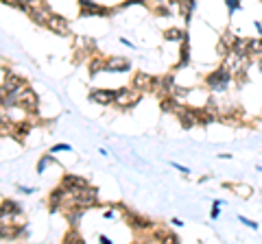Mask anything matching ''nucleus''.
Here are the masks:
<instances>
[{
	"instance_id": "nucleus-1",
	"label": "nucleus",
	"mask_w": 262,
	"mask_h": 244,
	"mask_svg": "<svg viewBox=\"0 0 262 244\" xmlns=\"http://www.w3.org/2000/svg\"><path fill=\"white\" fill-rule=\"evenodd\" d=\"M232 78H234V74L225 68V65H223V68L210 72V74L206 76V85H208V88L212 90V92H225L227 85L232 83Z\"/></svg>"
},
{
	"instance_id": "nucleus-2",
	"label": "nucleus",
	"mask_w": 262,
	"mask_h": 244,
	"mask_svg": "<svg viewBox=\"0 0 262 244\" xmlns=\"http://www.w3.org/2000/svg\"><path fill=\"white\" fill-rule=\"evenodd\" d=\"M140 98H142V92H138L136 88H122L114 94V105L118 109H131L140 103Z\"/></svg>"
},
{
	"instance_id": "nucleus-3",
	"label": "nucleus",
	"mask_w": 262,
	"mask_h": 244,
	"mask_svg": "<svg viewBox=\"0 0 262 244\" xmlns=\"http://www.w3.org/2000/svg\"><path fill=\"white\" fill-rule=\"evenodd\" d=\"M75 201H77V205L83 209L94 207V205H98V190L92 186H83L81 190L75 192Z\"/></svg>"
},
{
	"instance_id": "nucleus-4",
	"label": "nucleus",
	"mask_w": 262,
	"mask_h": 244,
	"mask_svg": "<svg viewBox=\"0 0 262 244\" xmlns=\"http://www.w3.org/2000/svg\"><path fill=\"white\" fill-rule=\"evenodd\" d=\"M20 109L26 111V114H37V109H39V96L31 88H26V90L20 92Z\"/></svg>"
},
{
	"instance_id": "nucleus-5",
	"label": "nucleus",
	"mask_w": 262,
	"mask_h": 244,
	"mask_svg": "<svg viewBox=\"0 0 262 244\" xmlns=\"http://www.w3.org/2000/svg\"><path fill=\"white\" fill-rule=\"evenodd\" d=\"M120 207H122V205H120ZM122 212H124V218H127L129 227H131V229H136V231H151V229L155 227L149 218H144V216L136 214V212H129L127 207H122Z\"/></svg>"
},
{
	"instance_id": "nucleus-6",
	"label": "nucleus",
	"mask_w": 262,
	"mask_h": 244,
	"mask_svg": "<svg viewBox=\"0 0 262 244\" xmlns=\"http://www.w3.org/2000/svg\"><path fill=\"white\" fill-rule=\"evenodd\" d=\"M177 118H179V124L183 129H192L196 124H201L199 122V109H192V107H188V105H181V109L177 111Z\"/></svg>"
},
{
	"instance_id": "nucleus-7",
	"label": "nucleus",
	"mask_w": 262,
	"mask_h": 244,
	"mask_svg": "<svg viewBox=\"0 0 262 244\" xmlns=\"http://www.w3.org/2000/svg\"><path fill=\"white\" fill-rule=\"evenodd\" d=\"M46 29L50 33H55V35H61V37H68L70 35V24L68 20L63 16H57V13H52L48 18V22H46Z\"/></svg>"
},
{
	"instance_id": "nucleus-8",
	"label": "nucleus",
	"mask_w": 262,
	"mask_h": 244,
	"mask_svg": "<svg viewBox=\"0 0 262 244\" xmlns=\"http://www.w3.org/2000/svg\"><path fill=\"white\" fill-rule=\"evenodd\" d=\"M26 88H29V83H26L22 76H18L16 72H7L5 83H3V90H5V92H11V94H20V92L26 90Z\"/></svg>"
},
{
	"instance_id": "nucleus-9",
	"label": "nucleus",
	"mask_w": 262,
	"mask_h": 244,
	"mask_svg": "<svg viewBox=\"0 0 262 244\" xmlns=\"http://www.w3.org/2000/svg\"><path fill=\"white\" fill-rule=\"evenodd\" d=\"M153 83H155V76L147 74V72H136L134 81H131V88H136L138 92H153Z\"/></svg>"
},
{
	"instance_id": "nucleus-10",
	"label": "nucleus",
	"mask_w": 262,
	"mask_h": 244,
	"mask_svg": "<svg viewBox=\"0 0 262 244\" xmlns=\"http://www.w3.org/2000/svg\"><path fill=\"white\" fill-rule=\"evenodd\" d=\"M79 16H81V18H92V16L109 18V16H111V9H107V7H101V5H96V3H92V5L81 7V9H79Z\"/></svg>"
},
{
	"instance_id": "nucleus-11",
	"label": "nucleus",
	"mask_w": 262,
	"mask_h": 244,
	"mask_svg": "<svg viewBox=\"0 0 262 244\" xmlns=\"http://www.w3.org/2000/svg\"><path fill=\"white\" fill-rule=\"evenodd\" d=\"M26 229L24 225H16V222H9V225H0V240H16L20 235H24Z\"/></svg>"
},
{
	"instance_id": "nucleus-12",
	"label": "nucleus",
	"mask_w": 262,
	"mask_h": 244,
	"mask_svg": "<svg viewBox=\"0 0 262 244\" xmlns=\"http://www.w3.org/2000/svg\"><path fill=\"white\" fill-rule=\"evenodd\" d=\"M105 70L107 72H127V70H131V63H129V59H124V57H109V59H105Z\"/></svg>"
},
{
	"instance_id": "nucleus-13",
	"label": "nucleus",
	"mask_w": 262,
	"mask_h": 244,
	"mask_svg": "<svg viewBox=\"0 0 262 244\" xmlns=\"http://www.w3.org/2000/svg\"><path fill=\"white\" fill-rule=\"evenodd\" d=\"M114 94L111 90H92L90 92V103L96 105H114Z\"/></svg>"
},
{
	"instance_id": "nucleus-14",
	"label": "nucleus",
	"mask_w": 262,
	"mask_h": 244,
	"mask_svg": "<svg viewBox=\"0 0 262 244\" xmlns=\"http://www.w3.org/2000/svg\"><path fill=\"white\" fill-rule=\"evenodd\" d=\"M75 48H77L75 61H81L85 52H92V50H94V42H92L90 37H75Z\"/></svg>"
},
{
	"instance_id": "nucleus-15",
	"label": "nucleus",
	"mask_w": 262,
	"mask_h": 244,
	"mask_svg": "<svg viewBox=\"0 0 262 244\" xmlns=\"http://www.w3.org/2000/svg\"><path fill=\"white\" fill-rule=\"evenodd\" d=\"M61 186L68 190V192H77V190H81L83 186H88V181H85L83 177H79V175H63Z\"/></svg>"
},
{
	"instance_id": "nucleus-16",
	"label": "nucleus",
	"mask_w": 262,
	"mask_h": 244,
	"mask_svg": "<svg viewBox=\"0 0 262 244\" xmlns=\"http://www.w3.org/2000/svg\"><path fill=\"white\" fill-rule=\"evenodd\" d=\"M66 192H68V190H66L63 186H59L57 190H52V192H50V196H48V205H50V212H52V214L59 212V207H61V201H63Z\"/></svg>"
},
{
	"instance_id": "nucleus-17",
	"label": "nucleus",
	"mask_w": 262,
	"mask_h": 244,
	"mask_svg": "<svg viewBox=\"0 0 262 244\" xmlns=\"http://www.w3.org/2000/svg\"><path fill=\"white\" fill-rule=\"evenodd\" d=\"M29 16H31V20H33V22H35V24H39V26H46V22H48V18L52 16V11L48 9V5H46V7H42V9L31 11Z\"/></svg>"
},
{
	"instance_id": "nucleus-18",
	"label": "nucleus",
	"mask_w": 262,
	"mask_h": 244,
	"mask_svg": "<svg viewBox=\"0 0 262 244\" xmlns=\"http://www.w3.org/2000/svg\"><path fill=\"white\" fill-rule=\"evenodd\" d=\"M83 212L85 209L83 207H70V209H66V218H68V222H70V227H77L79 222H81V218H83Z\"/></svg>"
},
{
	"instance_id": "nucleus-19",
	"label": "nucleus",
	"mask_w": 262,
	"mask_h": 244,
	"mask_svg": "<svg viewBox=\"0 0 262 244\" xmlns=\"http://www.w3.org/2000/svg\"><path fill=\"white\" fill-rule=\"evenodd\" d=\"M29 131H31V124H26V122H16L13 124V131H11V137H16L18 142H22L26 135H29Z\"/></svg>"
},
{
	"instance_id": "nucleus-20",
	"label": "nucleus",
	"mask_w": 262,
	"mask_h": 244,
	"mask_svg": "<svg viewBox=\"0 0 262 244\" xmlns=\"http://www.w3.org/2000/svg\"><path fill=\"white\" fill-rule=\"evenodd\" d=\"M177 5H179V13L186 18V22H190V16H192V11H194L196 0H179Z\"/></svg>"
},
{
	"instance_id": "nucleus-21",
	"label": "nucleus",
	"mask_w": 262,
	"mask_h": 244,
	"mask_svg": "<svg viewBox=\"0 0 262 244\" xmlns=\"http://www.w3.org/2000/svg\"><path fill=\"white\" fill-rule=\"evenodd\" d=\"M153 235H155V240H164V242H179L177 240V235L175 233H170L168 229H164V227H153Z\"/></svg>"
},
{
	"instance_id": "nucleus-22",
	"label": "nucleus",
	"mask_w": 262,
	"mask_h": 244,
	"mask_svg": "<svg viewBox=\"0 0 262 244\" xmlns=\"http://www.w3.org/2000/svg\"><path fill=\"white\" fill-rule=\"evenodd\" d=\"M188 61H190V44H188V35H186V37H183V46H181V59H179V63H177L175 68H177V70H179V68H186Z\"/></svg>"
},
{
	"instance_id": "nucleus-23",
	"label": "nucleus",
	"mask_w": 262,
	"mask_h": 244,
	"mask_svg": "<svg viewBox=\"0 0 262 244\" xmlns=\"http://www.w3.org/2000/svg\"><path fill=\"white\" fill-rule=\"evenodd\" d=\"M88 65H90V74L94 76L96 72H103V70H105V59H103L101 55H94V57L90 59V63H88Z\"/></svg>"
},
{
	"instance_id": "nucleus-24",
	"label": "nucleus",
	"mask_w": 262,
	"mask_h": 244,
	"mask_svg": "<svg viewBox=\"0 0 262 244\" xmlns=\"http://www.w3.org/2000/svg\"><path fill=\"white\" fill-rule=\"evenodd\" d=\"M188 33H183L179 29H168L166 33H164V39L166 42H183V37H186Z\"/></svg>"
},
{
	"instance_id": "nucleus-25",
	"label": "nucleus",
	"mask_w": 262,
	"mask_h": 244,
	"mask_svg": "<svg viewBox=\"0 0 262 244\" xmlns=\"http://www.w3.org/2000/svg\"><path fill=\"white\" fill-rule=\"evenodd\" d=\"M188 94H190V90H188V88H179V85H175V88H173V96H175L179 103H186Z\"/></svg>"
},
{
	"instance_id": "nucleus-26",
	"label": "nucleus",
	"mask_w": 262,
	"mask_h": 244,
	"mask_svg": "<svg viewBox=\"0 0 262 244\" xmlns=\"http://www.w3.org/2000/svg\"><path fill=\"white\" fill-rule=\"evenodd\" d=\"M234 192H236V196H240V199H249V196L253 194V190L249 188V186H234Z\"/></svg>"
},
{
	"instance_id": "nucleus-27",
	"label": "nucleus",
	"mask_w": 262,
	"mask_h": 244,
	"mask_svg": "<svg viewBox=\"0 0 262 244\" xmlns=\"http://www.w3.org/2000/svg\"><path fill=\"white\" fill-rule=\"evenodd\" d=\"M50 164H55V157H52V155H44L42 159L37 161V173H44V170L48 168Z\"/></svg>"
},
{
	"instance_id": "nucleus-28",
	"label": "nucleus",
	"mask_w": 262,
	"mask_h": 244,
	"mask_svg": "<svg viewBox=\"0 0 262 244\" xmlns=\"http://www.w3.org/2000/svg\"><path fill=\"white\" fill-rule=\"evenodd\" d=\"M63 242H83V238H81V233L77 231V227H72L70 231L63 235Z\"/></svg>"
},
{
	"instance_id": "nucleus-29",
	"label": "nucleus",
	"mask_w": 262,
	"mask_h": 244,
	"mask_svg": "<svg viewBox=\"0 0 262 244\" xmlns=\"http://www.w3.org/2000/svg\"><path fill=\"white\" fill-rule=\"evenodd\" d=\"M221 42H225V44L229 46V48H232L234 42H236V33H232V31H225V33H223V35H221Z\"/></svg>"
},
{
	"instance_id": "nucleus-30",
	"label": "nucleus",
	"mask_w": 262,
	"mask_h": 244,
	"mask_svg": "<svg viewBox=\"0 0 262 244\" xmlns=\"http://www.w3.org/2000/svg\"><path fill=\"white\" fill-rule=\"evenodd\" d=\"M229 50H232V48H229V46H227L225 42H221V39H219V44H216V55H219V57L223 59V57H225Z\"/></svg>"
},
{
	"instance_id": "nucleus-31",
	"label": "nucleus",
	"mask_w": 262,
	"mask_h": 244,
	"mask_svg": "<svg viewBox=\"0 0 262 244\" xmlns=\"http://www.w3.org/2000/svg\"><path fill=\"white\" fill-rule=\"evenodd\" d=\"M223 205V201H214V205H212V214H210V218H212V220H216V218H219V214H221V207Z\"/></svg>"
},
{
	"instance_id": "nucleus-32",
	"label": "nucleus",
	"mask_w": 262,
	"mask_h": 244,
	"mask_svg": "<svg viewBox=\"0 0 262 244\" xmlns=\"http://www.w3.org/2000/svg\"><path fill=\"white\" fill-rule=\"evenodd\" d=\"M61 150L68 153V150H72V146H70V144H55V146L50 148V153H61Z\"/></svg>"
},
{
	"instance_id": "nucleus-33",
	"label": "nucleus",
	"mask_w": 262,
	"mask_h": 244,
	"mask_svg": "<svg viewBox=\"0 0 262 244\" xmlns=\"http://www.w3.org/2000/svg\"><path fill=\"white\" fill-rule=\"evenodd\" d=\"M225 5H227V11L234 13V11L240 7V0H225Z\"/></svg>"
},
{
	"instance_id": "nucleus-34",
	"label": "nucleus",
	"mask_w": 262,
	"mask_h": 244,
	"mask_svg": "<svg viewBox=\"0 0 262 244\" xmlns=\"http://www.w3.org/2000/svg\"><path fill=\"white\" fill-rule=\"evenodd\" d=\"M238 220L242 222V225H247L249 229H253V231H255V229H258V225H255L253 220H249V218H245V216H238Z\"/></svg>"
},
{
	"instance_id": "nucleus-35",
	"label": "nucleus",
	"mask_w": 262,
	"mask_h": 244,
	"mask_svg": "<svg viewBox=\"0 0 262 244\" xmlns=\"http://www.w3.org/2000/svg\"><path fill=\"white\" fill-rule=\"evenodd\" d=\"M131 5H147V0H124V3L120 5V9H124V7H131Z\"/></svg>"
},
{
	"instance_id": "nucleus-36",
	"label": "nucleus",
	"mask_w": 262,
	"mask_h": 244,
	"mask_svg": "<svg viewBox=\"0 0 262 244\" xmlns=\"http://www.w3.org/2000/svg\"><path fill=\"white\" fill-rule=\"evenodd\" d=\"M173 168H177V170H179V173H183V175H188V173H190V170H188L186 166H181V164H175V161H173Z\"/></svg>"
},
{
	"instance_id": "nucleus-37",
	"label": "nucleus",
	"mask_w": 262,
	"mask_h": 244,
	"mask_svg": "<svg viewBox=\"0 0 262 244\" xmlns=\"http://www.w3.org/2000/svg\"><path fill=\"white\" fill-rule=\"evenodd\" d=\"M20 192H22V194H33V192H35V188H20Z\"/></svg>"
},
{
	"instance_id": "nucleus-38",
	"label": "nucleus",
	"mask_w": 262,
	"mask_h": 244,
	"mask_svg": "<svg viewBox=\"0 0 262 244\" xmlns=\"http://www.w3.org/2000/svg\"><path fill=\"white\" fill-rule=\"evenodd\" d=\"M94 0H79V7H85V5H92Z\"/></svg>"
},
{
	"instance_id": "nucleus-39",
	"label": "nucleus",
	"mask_w": 262,
	"mask_h": 244,
	"mask_svg": "<svg viewBox=\"0 0 262 244\" xmlns=\"http://www.w3.org/2000/svg\"><path fill=\"white\" fill-rule=\"evenodd\" d=\"M170 222H173V225H175V227H181V225H183V222H181L179 218H173V220H170Z\"/></svg>"
},
{
	"instance_id": "nucleus-40",
	"label": "nucleus",
	"mask_w": 262,
	"mask_h": 244,
	"mask_svg": "<svg viewBox=\"0 0 262 244\" xmlns=\"http://www.w3.org/2000/svg\"><path fill=\"white\" fill-rule=\"evenodd\" d=\"M103 216H105V218H114V212H111V209H107V212H105Z\"/></svg>"
},
{
	"instance_id": "nucleus-41",
	"label": "nucleus",
	"mask_w": 262,
	"mask_h": 244,
	"mask_svg": "<svg viewBox=\"0 0 262 244\" xmlns=\"http://www.w3.org/2000/svg\"><path fill=\"white\" fill-rule=\"evenodd\" d=\"M98 240H101L103 244H111V242H109V238H107V235H101V238H98Z\"/></svg>"
},
{
	"instance_id": "nucleus-42",
	"label": "nucleus",
	"mask_w": 262,
	"mask_h": 244,
	"mask_svg": "<svg viewBox=\"0 0 262 244\" xmlns=\"http://www.w3.org/2000/svg\"><path fill=\"white\" fill-rule=\"evenodd\" d=\"M170 3H173V5H177V3H179V0H170Z\"/></svg>"
}]
</instances>
